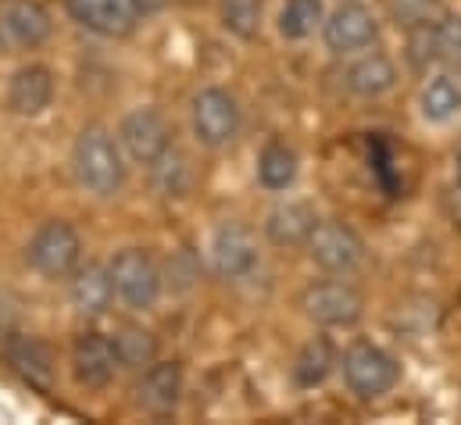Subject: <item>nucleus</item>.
Listing matches in <instances>:
<instances>
[{
	"mask_svg": "<svg viewBox=\"0 0 461 425\" xmlns=\"http://www.w3.org/2000/svg\"><path fill=\"white\" fill-rule=\"evenodd\" d=\"M112 268V283H115V297L129 312H150L165 290V276L161 265L143 250V247H125L118 250Z\"/></svg>",
	"mask_w": 461,
	"mask_h": 425,
	"instance_id": "7ed1b4c3",
	"label": "nucleus"
},
{
	"mask_svg": "<svg viewBox=\"0 0 461 425\" xmlns=\"http://www.w3.org/2000/svg\"><path fill=\"white\" fill-rule=\"evenodd\" d=\"M408 65L419 76H429V68L461 72V14H440L419 29L408 32Z\"/></svg>",
	"mask_w": 461,
	"mask_h": 425,
	"instance_id": "f03ea898",
	"label": "nucleus"
},
{
	"mask_svg": "<svg viewBox=\"0 0 461 425\" xmlns=\"http://www.w3.org/2000/svg\"><path fill=\"white\" fill-rule=\"evenodd\" d=\"M333 368H337V347L326 336H312L294 357V383L301 390H315L333 375Z\"/></svg>",
	"mask_w": 461,
	"mask_h": 425,
	"instance_id": "4be33fe9",
	"label": "nucleus"
},
{
	"mask_svg": "<svg viewBox=\"0 0 461 425\" xmlns=\"http://www.w3.org/2000/svg\"><path fill=\"white\" fill-rule=\"evenodd\" d=\"M344 68V90L357 101H379L386 97L393 86H397V65L390 54L383 50H357V54H347Z\"/></svg>",
	"mask_w": 461,
	"mask_h": 425,
	"instance_id": "2eb2a0df",
	"label": "nucleus"
},
{
	"mask_svg": "<svg viewBox=\"0 0 461 425\" xmlns=\"http://www.w3.org/2000/svg\"><path fill=\"white\" fill-rule=\"evenodd\" d=\"M455 179H458V186H461V140H458V147H455Z\"/></svg>",
	"mask_w": 461,
	"mask_h": 425,
	"instance_id": "c756f323",
	"label": "nucleus"
},
{
	"mask_svg": "<svg viewBox=\"0 0 461 425\" xmlns=\"http://www.w3.org/2000/svg\"><path fill=\"white\" fill-rule=\"evenodd\" d=\"M50 101H54V76H50V68L25 65V68H18L11 76V83H7V107L14 114L36 118V114H43L50 107Z\"/></svg>",
	"mask_w": 461,
	"mask_h": 425,
	"instance_id": "6ab92c4d",
	"label": "nucleus"
},
{
	"mask_svg": "<svg viewBox=\"0 0 461 425\" xmlns=\"http://www.w3.org/2000/svg\"><path fill=\"white\" fill-rule=\"evenodd\" d=\"M179 397H183V365L179 361H150L140 372L136 404L147 415H158V419L172 415L179 408Z\"/></svg>",
	"mask_w": 461,
	"mask_h": 425,
	"instance_id": "a211bd4d",
	"label": "nucleus"
},
{
	"mask_svg": "<svg viewBox=\"0 0 461 425\" xmlns=\"http://www.w3.org/2000/svg\"><path fill=\"white\" fill-rule=\"evenodd\" d=\"M375 36H379L375 14H372L365 4H357V0H344L340 7H333V11L322 18V40H326V47H330L333 54H340V58L372 47Z\"/></svg>",
	"mask_w": 461,
	"mask_h": 425,
	"instance_id": "9d476101",
	"label": "nucleus"
},
{
	"mask_svg": "<svg viewBox=\"0 0 461 425\" xmlns=\"http://www.w3.org/2000/svg\"><path fill=\"white\" fill-rule=\"evenodd\" d=\"M222 25L232 36L250 40L261 25V0H222Z\"/></svg>",
	"mask_w": 461,
	"mask_h": 425,
	"instance_id": "cd10ccee",
	"label": "nucleus"
},
{
	"mask_svg": "<svg viewBox=\"0 0 461 425\" xmlns=\"http://www.w3.org/2000/svg\"><path fill=\"white\" fill-rule=\"evenodd\" d=\"M240 122H243V114H240V104H236V97L230 90L204 86V90L194 94V101H190V129H194L201 147H208V150L230 147L236 140V132H240Z\"/></svg>",
	"mask_w": 461,
	"mask_h": 425,
	"instance_id": "39448f33",
	"label": "nucleus"
},
{
	"mask_svg": "<svg viewBox=\"0 0 461 425\" xmlns=\"http://www.w3.org/2000/svg\"><path fill=\"white\" fill-rule=\"evenodd\" d=\"M308 258L326 272V276H350L365 261V240L347 225V222H319L308 236Z\"/></svg>",
	"mask_w": 461,
	"mask_h": 425,
	"instance_id": "6e6552de",
	"label": "nucleus"
},
{
	"mask_svg": "<svg viewBox=\"0 0 461 425\" xmlns=\"http://www.w3.org/2000/svg\"><path fill=\"white\" fill-rule=\"evenodd\" d=\"M419 111L426 122H451L455 114L461 111V79L458 72H447L440 68L437 76L426 79L422 94H419Z\"/></svg>",
	"mask_w": 461,
	"mask_h": 425,
	"instance_id": "412c9836",
	"label": "nucleus"
},
{
	"mask_svg": "<svg viewBox=\"0 0 461 425\" xmlns=\"http://www.w3.org/2000/svg\"><path fill=\"white\" fill-rule=\"evenodd\" d=\"M322 0H286L279 11V32L286 40H308L322 25Z\"/></svg>",
	"mask_w": 461,
	"mask_h": 425,
	"instance_id": "a878e982",
	"label": "nucleus"
},
{
	"mask_svg": "<svg viewBox=\"0 0 461 425\" xmlns=\"http://www.w3.org/2000/svg\"><path fill=\"white\" fill-rule=\"evenodd\" d=\"M83 258V240L79 232L68 225V222H43L32 236H29V247H25V261L47 276V279H65L72 276V268L79 265Z\"/></svg>",
	"mask_w": 461,
	"mask_h": 425,
	"instance_id": "423d86ee",
	"label": "nucleus"
},
{
	"mask_svg": "<svg viewBox=\"0 0 461 425\" xmlns=\"http://www.w3.org/2000/svg\"><path fill=\"white\" fill-rule=\"evenodd\" d=\"M168 286L172 290H190L194 283H197V265H194V254L190 250H179L176 258H172V265H168Z\"/></svg>",
	"mask_w": 461,
	"mask_h": 425,
	"instance_id": "c85d7f7f",
	"label": "nucleus"
},
{
	"mask_svg": "<svg viewBox=\"0 0 461 425\" xmlns=\"http://www.w3.org/2000/svg\"><path fill=\"white\" fill-rule=\"evenodd\" d=\"M65 11L79 29L104 40H122L136 32L143 18L140 0H65Z\"/></svg>",
	"mask_w": 461,
	"mask_h": 425,
	"instance_id": "1a4fd4ad",
	"label": "nucleus"
},
{
	"mask_svg": "<svg viewBox=\"0 0 461 425\" xmlns=\"http://www.w3.org/2000/svg\"><path fill=\"white\" fill-rule=\"evenodd\" d=\"M72 176L94 197H115L125 183L122 147L104 125H86L72 143Z\"/></svg>",
	"mask_w": 461,
	"mask_h": 425,
	"instance_id": "f257e3e1",
	"label": "nucleus"
},
{
	"mask_svg": "<svg viewBox=\"0 0 461 425\" xmlns=\"http://www.w3.org/2000/svg\"><path fill=\"white\" fill-rule=\"evenodd\" d=\"M147 176H150V186L161 194V197H183L194 183V168H190V158L179 150V147H165L150 165H147Z\"/></svg>",
	"mask_w": 461,
	"mask_h": 425,
	"instance_id": "5701e85b",
	"label": "nucleus"
},
{
	"mask_svg": "<svg viewBox=\"0 0 461 425\" xmlns=\"http://www.w3.org/2000/svg\"><path fill=\"white\" fill-rule=\"evenodd\" d=\"M112 343H115L118 368L143 372L150 361H158V336L143 325H122L112 336Z\"/></svg>",
	"mask_w": 461,
	"mask_h": 425,
	"instance_id": "b1692460",
	"label": "nucleus"
},
{
	"mask_svg": "<svg viewBox=\"0 0 461 425\" xmlns=\"http://www.w3.org/2000/svg\"><path fill=\"white\" fill-rule=\"evenodd\" d=\"M50 36V14L40 0H0V47L36 50Z\"/></svg>",
	"mask_w": 461,
	"mask_h": 425,
	"instance_id": "f8f14e48",
	"label": "nucleus"
},
{
	"mask_svg": "<svg viewBox=\"0 0 461 425\" xmlns=\"http://www.w3.org/2000/svg\"><path fill=\"white\" fill-rule=\"evenodd\" d=\"M68 301L83 319H104L115 304V283H112V268L101 261H86L76 265L68 276Z\"/></svg>",
	"mask_w": 461,
	"mask_h": 425,
	"instance_id": "f3484780",
	"label": "nucleus"
},
{
	"mask_svg": "<svg viewBox=\"0 0 461 425\" xmlns=\"http://www.w3.org/2000/svg\"><path fill=\"white\" fill-rule=\"evenodd\" d=\"M212 268L226 283H240V279H247L258 268V243H254V236H250L247 225L222 222L215 229V240H212Z\"/></svg>",
	"mask_w": 461,
	"mask_h": 425,
	"instance_id": "4468645a",
	"label": "nucleus"
},
{
	"mask_svg": "<svg viewBox=\"0 0 461 425\" xmlns=\"http://www.w3.org/2000/svg\"><path fill=\"white\" fill-rule=\"evenodd\" d=\"M4 361L7 368L32 390L47 393L54 386V354L50 347L40 339V336H22V332H11L4 339Z\"/></svg>",
	"mask_w": 461,
	"mask_h": 425,
	"instance_id": "dca6fc26",
	"label": "nucleus"
},
{
	"mask_svg": "<svg viewBox=\"0 0 461 425\" xmlns=\"http://www.w3.org/2000/svg\"><path fill=\"white\" fill-rule=\"evenodd\" d=\"M294 179H297V154L286 147V143H268L261 154H258V183L265 186V190H272V194H279V190H286V186H294Z\"/></svg>",
	"mask_w": 461,
	"mask_h": 425,
	"instance_id": "393cba45",
	"label": "nucleus"
},
{
	"mask_svg": "<svg viewBox=\"0 0 461 425\" xmlns=\"http://www.w3.org/2000/svg\"><path fill=\"white\" fill-rule=\"evenodd\" d=\"M315 225H319V214H315L312 204L286 201V204H279V208L268 212V218H265V236L276 247H304Z\"/></svg>",
	"mask_w": 461,
	"mask_h": 425,
	"instance_id": "aec40b11",
	"label": "nucleus"
},
{
	"mask_svg": "<svg viewBox=\"0 0 461 425\" xmlns=\"http://www.w3.org/2000/svg\"><path fill=\"white\" fill-rule=\"evenodd\" d=\"M115 140L129 161L150 165V161L172 143V132H168V122L161 118V111H154V107H136V111H129V114L118 122Z\"/></svg>",
	"mask_w": 461,
	"mask_h": 425,
	"instance_id": "9b49d317",
	"label": "nucleus"
},
{
	"mask_svg": "<svg viewBox=\"0 0 461 425\" xmlns=\"http://www.w3.org/2000/svg\"><path fill=\"white\" fill-rule=\"evenodd\" d=\"M386 14H390V22L397 29L411 32V29L440 18L444 14V0H386Z\"/></svg>",
	"mask_w": 461,
	"mask_h": 425,
	"instance_id": "bb28decb",
	"label": "nucleus"
},
{
	"mask_svg": "<svg viewBox=\"0 0 461 425\" xmlns=\"http://www.w3.org/2000/svg\"><path fill=\"white\" fill-rule=\"evenodd\" d=\"M344 383L347 390L357 397V401H375V397H386L397 379H401V365L393 361V354H386L383 347L375 343H350L344 354Z\"/></svg>",
	"mask_w": 461,
	"mask_h": 425,
	"instance_id": "20e7f679",
	"label": "nucleus"
},
{
	"mask_svg": "<svg viewBox=\"0 0 461 425\" xmlns=\"http://www.w3.org/2000/svg\"><path fill=\"white\" fill-rule=\"evenodd\" d=\"M115 372L118 354L112 336H104L97 329L79 332L76 343H72V375H76V383L86 386V390H104V386H112Z\"/></svg>",
	"mask_w": 461,
	"mask_h": 425,
	"instance_id": "ddd939ff",
	"label": "nucleus"
},
{
	"mask_svg": "<svg viewBox=\"0 0 461 425\" xmlns=\"http://www.w3.org/2000/svg\"><path fill=\"white\" fill-rule=\"evenodd\" d=\"M304 315L322 329H350L365 315V297L347 279H319L301 294Z\"/></svg>",
	"mask_w": 461,
	"mask_h": 425,
	"instance_id": "0eeeda50",
	"label": "nucleus"
}]
</instances>
